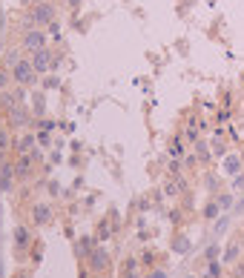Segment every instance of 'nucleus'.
Instances as JSON below:
<instances>
[{
    "instance_id": "obj_10",
    "label": "nucleus",
    "mask_w": 244,
    "mask_h": 278,
    "mask_svg": "<svg viewBox=\"0 0 244 278\" xmlns=\"http://www.w3.org/2000/svg\"><path fill=\"white\" fill-rule=\"evenodd\" d=\"M207 278H221V264H218V261H210V267H207Z\"/></svg>"
},
{
    "instance_id": "obj_5",
    "label": "nucleus",
    "mask_w": 244,
    "mask_h": 278,
    "mask_svg": "<svg viewBox=\"0 0 244 278\" xmlns=\"http://www.w3.org/2000/svg\"><path fill=\"white\" fill-rule=\"evenodd\" d=\"M44 43H46V37L40 35V32H29L26 37H23V49H29V52H37V49H44Z\"/></svg>"
},
{
    "instance_id": "obj_23",
    "label": "nucleus",
    "mask_w": 244,
    "mask_h": 278,
    "mask_svg": "<svg viewBox=\"0 0 244 278\" xmlns=\"http://www.w3.org/2000/svg\"><path fill=\"white\" fill-rule=\"evenodd\" d=\"M20 278H29V275H20Z\"/></svg>"
},
{
    "instance_id": "obj_2",
    "label": "nucleus",
    "mask_w": 244,
    "mask_h": 278,
    "mask_svg": "<svg viewBox=\"0 0 244 278\" xmlns=\"http://www.w3.org/2000/svg\"><path fill=\"white\" fill-rule=\"evenodd\" d=\"M12 75H15V81H18V83H23V86H26V83H32V81H35V66H32V61H20L18 63V66H15V72H12Z\"/></svg>"
},
{
    "instance_id": "obj_21",
    "label": "nucleus",
    "mask_w": 244,
    "mask_h": 278,
    "mask_svg": "<svg viewBox=\"0 0 244 278\" xmlns=\"http://www.w3.org/2000/svg\"><path fill=\"white\" fill-rule=\"evenodd\" d=\"M66 3H69V6H78V3H80V0H66Z\"/></svg>"
},
{
    "instance_id": "obj_8",
    "label": "nucleus",
    "mask_w": 244,
    "mask_h": 278,
    "mask_svg": "<svg viewBox=\"0 0 244 278\" xmlns=\"http://www.w3.org/2000/svg\"><path fill=\"white\" fill-rule=\"evenodd\" d=\"M9 187H12V170L0 166V189H9Z\"/></svg>"
},
{
    "instance_id": "obj_7",
    "label": "nucleus",
    "mask_w": 244,
    "mask_h": 278,
    "mask_svg": "<svg viewBox=\"0 0 244 278\" xmlns=\"http://www.w3.org/2000/svg\"><path fill=\"white\" fill-rule=\"evenodd\" d=\"M241 252H244L241 244H230V250H227V255H224V264H233V261L241 255Z\"/></svg>"
},
{
    "instance_id": "obj_3",
    "label": "nucleus",
    "mask_w": 244,
    "mask_h": 278,
    "mask_svg": "<svg viewBox=\"0 0 244 278\" xmlns=\"http://www.w3.org/2000/svg\"><path fill=\"white\" fill-rule=\"evenodd\" d=\"M106 264H109V255H106L104 247H101V250H92V252H89V267L95 269V272H104Z\"/></svg>"
},
{
    "instance_id": "obj_4",
    "label": "nucleus",
    "mask_w": 244,
    "mask_h": 278,
    "mask_svg": "<svg viewBox=\"0 0 244 278\" xmlns=\"http://www.w3.org/2000/svg\"><path fill=\"white\" fill-rule=\"evenodd\" d=\"M32 66H35V72H49V66H52V54L46 52V49H37L35 58H32Z\"/></svg>"
},
{
    "instance_id": "obj_12",
    "label": "nucleus",
    "mask_w": 244,
    "mask_h": 278,
    "mask_svg": "<svg viewBox=\"0 0 244 278\" xmlns=\"http://www.w3.org/2000/svg\"><path fill=\"white\" fill-rule=\"evenodd\" d=\"M20 152H26V149H32V146H35V138H32V135H23V141H20Z\"/></svg>"
},
{
    "instance_id": "obj_1",
    "label": "nucleus",
    "mask_w": 244,
    "mask_h": 278,
    "mask_svg": "<svg viewBox=\"0 0 244 278\" xmlns=\"http://www.w3.org/2000/svg\"><path fill=\"white\" fill-rule=\"evenodd\" d=\"M46 23H55V9L49 3H40L32 9V26H46Z\"/></svg>"
},
{
    "instance_id": "obj_18",
    "label": "nucleus",
    "mask_w": 244,
    "mask_h": 278,
    "mask_svg": "<svg viewBox=\"0 0 244 278\" xmlns=\"http://www.w3.org/2000/svg\"><path fill=\"white\" fill-rule=\"evenodd\" d=\"M207 258H210V261L218 258V247H210V250H207Z\"/></svg>"
},
{
    "instance_id": "obj_14",
    "label": "nucleus",
    "mask_w": 244,
    "mask_h": 278,
    "mask_svg": "<svg viewBox=\"0 0 244 278\" xmlns=\"http://www.w3.org/2000/svg\"><path fill=\"white\" fill-rule=\"evenodd\" d=\"M18 172H20V175H26V172H29V158H20V163H18Z\"/></svg>"
},
{
    "instance_id": "obj_19",
    "label": "nucleus",
    "mask_w": 244,
    "mask_h": 278,
    "mask_svg": "<svg viewBox=\"0 0 244 278\" xmlns=\"http://www.w3.org/2000/svg\"><path fill=\"white\" fill-rule=\"evenodd\" d=\"M149 278H164V272H161V269H155V272H152Z\"/></svg>"
},
{
    "instance_id": "obj_17",
    "label": "nucleus",
    "mask_w": 244,
    "mask_h": 278,
    "mask_svg": "<svg viewBox=\"0 0 244 278\" xmlns=\"http://www.w3.org/2000/svg\"><path fill=\"white\" fill-rule=\"evenodd\" d=\"M15 235H18L20 244H26V230H23V227H18V233H15Z\"/></svg>"
},
{
    "instance_id": "obj_9",
    "label": "nucleus",
    "mask_w": 244,
    "mask_h": 278,
    "mask_svg": "<svg viewBox=\"0 0 244 278\" xmlns=\"http://www.w3.org/2000/svg\"><path fill=\"white\" fill-rule=\"evenodd\" d=\"M224 170L227 172H238V170H241V158H238V155H230L227 163H224Z\"/></svg>"
},
{
    "instance_id": "obj_20",
    "label": "nucleus",
    "mask_w": 244,
    "mask_h": 278,
    "mask_svg": "<svg viewBox=\"0 0 244 278\" xmlns=\"http://www.w3.org/2000/svg\"><path fill=\"white\" fill-rule=\"evenodd\" d=\"M3 83H6V75H3V72H0V86H3Z\"/></svg>"
},
{
    "instance_id": "obj_6",
    "label": "nucleus",
    "mask_w": 244,
    "mask_h": 278,
    "mask_svg": "<svg viewBox=\"0 0 244 278\" xmlns=\"http://www.w3.org/2000/svg\"><path fill=\"white\" fill-rule=\"evenodd\" d=\"M32 218H35V224H46V221L52 218V209H49L46 204H37L35 212H32Z\"/></svg>"
},
{
    "instance_id": "obj_11",
    "label": "nucleus",
    "mask_w": 244,
    "mask_h": 278,
    "mask_svg": "<svg viewBox=\"0 0 244 278\" xmlns=\"http://www.w3.org/2000/svg\"><path fill=\"white\" fill-rule=\"evenodd\" d=\"M218 206H221V209H227V206L233 204V195H230V192H221V195H218V201H216Z\"/></svg>"
},
{
    "instance_id": "obj_13",
    "label": "nucleus",
    "mask_w": 244,
    "mask_h": 278,
    "mask_svg": "<svg viewBox=\"0 0 244 278\" xmlns=\"http://www.w3.org/2000/svg\"><path fill=\"white\" fill-rule=\"evenodd\" d=\"M218 212H221V206H218V204H210L207 209H204V218H216Z\"/></svg>"
},
{
    "instance_id": "obj_16",
    "label": "nucleus",
    "mask_w": 244,
    "mask_h": 278,
    "mask_svg": "<svg viewBox=\"0 0 244 278\" xmlns=\"http://www.w3.org/2000/svg\"><path fill=\"white\" fill-rule=\"evenodd\" d=\"M175 250H178V252L187 250V238H178V241H175Z\"/></svg>"
},
{
    "instance_id": "obj_22",
    "label": "nucleus",
    "mask_w": 244,
    "mask_h": 278,
    "mask_svg": "<svg viewBox=\"0 0 244 278\" xmlns=\"http://www.w3.org/2000/svg\"><path fill=\"white\" fill-rule=\"evenodd\" d=\"M241 247H244V238H241Z\"/></svg>"
},
{
    "instance_id": "obj_15",
    "label": "nucleus",
    "mask_w": 244,
    "mask_h": 278,
    "mask_svg": "<svg viewBox=\"0 0 244 278\" xmlns=\"http://www.w3.org/2000/svg\"><path fill=\"white\" fill-rule=\"evenodd\" d=\"M6 144H9V135L0 129V149H6Z\"/></svg>"
}]
</instances>
